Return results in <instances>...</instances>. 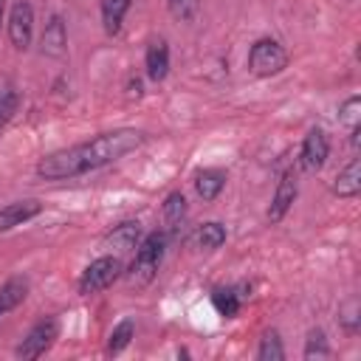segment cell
I'll return each instance as SVG.
<instances>
[{
    "instance_id": "23",
    "label": "cell",
    "mask_w": 361,
    "mask_h": 361,
    "mask_svg": "<svg viewBox=\"0 0 361 361\" xmlns=\"http://www.w3.org/2000/svg\"><path fill=\"white\" fill-rule=\"evenodd\" d=\"M302 355H305V358H330V344H327L324 330L313 327V330L307 333V338H305V353H302Z\"/></svg>"
},
{
    "instance_id": "17",
    "label": "cell",
    "mask_w": 361,
    "mask_h": 361,
    "mask_svg": "<svg viewBox=\"0 0 361 361\" xmlns=\"http://www.w3.org/2000/svg\"><path fill=\"white\" fill-rule=\"evenodd\" d=\"M130 6H133V0H102V23L110 37H116L121 31V23H124V14L130 11Z\"/></svg>"
},
{
    "instance_id": "20",
    "label": "cell",
    "mask_w": 361,
    "mask_h": 361,
    "mask_svg": "<svg viewBox=\"0 0 361 361\" xmlns=\"http://www.w3.org/2000/svg\"><path fill=\"white\" fill-rule=\"evenodd\" d=\"M135 338V322L133 319H121L113 330H110V338H107V353L110 355H118L121 350L130 347V341Z\"/></svg>"
},
{
    "instance_id": "22",
    "label": "cell",
    "mask_w": 361,
    "mask_h": 361,
    "mask_svg": "<svg viewBox=\"0 0 361 361\" xmlns=\"http://www.w3.org/2000/svg\"><path fill=\"white\" fill-rule=\"evenodd\" d=\"M338 127H344L347 133H358L361 130V99L358 96H350L338 107Z\"/></svg>"
},
{
    "instance_id": "16",
    "label": "cell",
    "mask_w": 361,
    "mask_h": 361,
    "mask_svg": "<svg viewBox=\"0 0 361 361\" xmlns=\"http://www.w3.org/2000/svg\"><path fill=\"white\" fill-rule=\"evenodd\" d=\"M28 296V279L23 276H11L8 282L0 285V316H6L8 310H14L17 305H23Z\"/></svg>"
},
{
    "instance_id": "13",
    "label": "cell",
    "mask_w": 361,
    "mask_h": 361,
    "mask_svg": "<svg viewBox=\"0 0 361 361\" xmlns=\"http://www.w3.org/2000/svg\"><path fill=\"white\" fill-rule=\"evenodd\" d=\"M141 243V223L138 220H124L118 226H113V231H107L104 245L116 248V251H135Z\"/></svg>"
},
{
    "instance_id": "5",
    "label": "cell",
    "mask_w": 361,
    "mask_h": 361,
    "mask_svg": "<svg viewBox=\"0 0 361 361\" xmlns=\"http://www.w3.org/2000/svg\"><path fill=\"white\" fill-rule=\"evenodd\" d=\"M56 336H59V322H56L54 316L39 319V322L25 333V338L17 344L14 355H17V358H28V361H31V358H39V355H45V353L54 347Z\"/></svg>"
},
{
    "instance_id": "11",
    "label": "cell",
    "mask_w": 361,
    "mask_h": 361,
    "mask_svg": "<svg viewBox=\"0 0 361 361\" xmlns=\"http://www.w3.org/2000/svg\"><path fill=\"white\" fill-rule=\"evenodd\" d=\"M144 71L152 82H164L166 73H169V45L164 37L152 39L147 45V54H144Z\"/></svg>"
},
{
    "instance_id": "12",
    "label": "cell",
    "mask_w": 361,
    "mask_h": 361,
    "mask_svg": "<svg viewBox=\"0 0 361 361\" xmlns=\"http://www.w3.org/2000/svg\"><path fill=\"white\" fill-rule=\"evenodd\" d=\"M330 192H333L336 197H344V200L358 197V192H361V158H353V161L336 175Z\"/></svg>"
},
{
    "instance_id": "25",
    "label": "cell",
    "mask_w": 361,
    "mask_h": 361,
    "mask_svg": "<svg viewBox=\"0 0 361 361\" xmlns=\"http://www.w3.org/2000/svg\"><path fill=\"white\" fill-rule=\"evenodd\" d=\"M169 11H172L175 20L192 23L197 17V11H200V3L197 0H169Z\"/></svg>"
},
{
    "instance_id": "4",
    "label": "cell",
    "mask_w": 361,
    "mask_h": 361,
    "mask_svg": "<svg viewBox=\"0 0 361 361\" xmlns=\"http://www.w3.org/2000/svg\"><path fill=\"white\" fill-rule=\"evenodd\" d=\"M121 274H124L121 259H118V257L104 254V257H96V259L82 271V276H79L76 288H79V293H82V296H90V293H99V290L110 288Z\"/></svg>"
},
{
    "instance_id": "19",
    "label": "cell",
    "mask_w": 361,
    "mask_h": 361,
    "mask_svg": "<svg viewBox=\"0 0 361 361\" xmlns=\"http://www.w3.org/2000/svg\"><path fill=\"white\" fill-rule=\"evenodd\" d=\"M161 212H164L166 228L169 231H178L183 226V220H186V197H183V192H169Z\"/></svg>"
},
{
    "instance_id": "7",
    "label": "cell",
    "mask_w": 361,
    "mask_h": 361,
    "mask_svg": "<svg viewBox=\"0 0 361 361\" xmlns=\"http://www.w3.org/2000/svg\"><path fill=\"white\" fill-rule=\"evenodd\" d=\"M330 155V138L322 127H310L307 135L302 138V149H299V166L305 172H319L327 164Z\"/></svg>"
},
{
    "instance_id": "6",
    "label": "cell",
    "mask_w": 361,
    "mask_h": 361,
    "mask_svg": "<svg viewBox=\"0 0 361 361\" xmlns=\"http://www.w3.org/2000/svg\"><path fill=\"white\" fill-rule=\"evenodd\" d=\"M6 28H8V39L17 51H28L31 45V37H34V8L28 0H17L8 11V20H6Z\"/></svg>"
},
{
    "instance_id": "15",
    "label": "cell",
    "mask_w": 361,
    "mask_h": 361,
    "mask_svg": "<svg viewBox=\"0 0 361 361\" xmlns=\"http://www.w3.org/2000/svg\"><path fill=\"white\" fill-rule=\"evenodd\" d=\"M212 305L214 310L223 316V319H234L240 313V305H243V293L240 288H231V285H220L212 290Z\"/></svg>"
},
{
    "instance_id": "14",
    "label": "cell",
    "mask_w": 361,
    "mask_h": 361,
    "mask_svg": "<svg viewBox=\"0 0 361 361\" xmlns=\"http://www.w3.org/2000/svg\"><path fill=\"white\" fill-rule=\"evenodd\" d=\"M195 192H197V197L200 200H214L220 192H223V186H226V172L223 169H214V166H206V169H197L195 172Z\"/></svg>"
},
{
    "instance_id": "24",
    "label": "cell",
    "mask_w": 361,
    "mask_h": 361,
    "mask_svg": "<svg viewBox=\"0 0 361 361\" xmlns=\"http://www.w3.org/2000/svg\"><path fill=\"white\" fill-rule=\"evenodd\" d=\"M20 107V93L14 87H0V130L14 118Z\"/></svg>"
},
{
    "instance_id": "8",
    "label": "cell",
    "mask_w": 361,
    "mask_h": 361,
    "mask_svg": "<svg viewBox=\"0 0 361 361\" xmlns=\"http://www.w3.org/2000/svg\"><path fill=\"white\" fill-rule=\"evenodd\" d=\"M296 195H299L296 172H293V169H285V172H282V178H279V183H276V189H274L271 206H268V212H265L268 223H279V220L290 212V206H293Z\"/></svg>"
},
{
    "instance_id": "1",
    "label": "cell",
    "mask_w": 361,
    "mask_h": 361,
    "mask_svg": "<svg viewBox=\"0 0 361 361\" xmlns=\"http://www.w3.org/2000/svg\"><path fill=\"white\" fill-rule=\"evenodd\" d=\"M144 138L147 135L141 130H133V127H118V130H110V133H99L90 141H82V144H73V147H65V149H56V152L45 155L37 164V175L42 180L79 178L85 172L102 169V166L124 158L127 152L138 149L144 144Z\"/></svg>"
},
{
    "instance_id": "21",
    "label": "cell",
    "mask_w": 361,
    "mask_h": 361,
    "mask_svg": "<svg viewBox=\"0 0 361 361\" xmlns=\"http://www.w3.org/2000/svg\"><path fill=\"white\" fill-rule=\"evenodd\" d=\"M257 358L259 361H282L285 358V347L279 338V330H265L257 347Z\"/></svg>"
},
{
    "instance_id": "26",
    "label": "cell",
    "mask_w": 361,
    "mask_h": 361,
    "mask_svg": "<svg viewBox=\"0 0 361 361\" xmlns=\"http://www.w3.org/2000/svg\"><path fill=\"white\" fill-rule=\"evenodd\" d=\"M6 6H8V0H0V25H3V20H6Z\"/></svg>"
},
{
    "instance_id": "18",
    "label": "cell",
    "mask_w": 361,
    "mask_h": 361,
    "mask_svg": "<svg viewBox=\"0 0 361 361\" xmlns=\"http://www.w3.org/2000/svg\"><path fill=\"white\" fill-rule=\"evenodd\" d=\"M223 243H226V226H223V223L209 220V223H203V226L195 228V245H197L200 251H214V248H220Z\"/></svg>"
},
{
    "instance_id": "10",
    "label": "cell",
    "mask_w": 361,
    "mask_h": 361,
    "mask_svg": "<svg viewBox=\"0 0 361 361\" xmlns=\"http://www.w3.org/2000/svg\"><path fill=\"white\" fill-rule=\"evenodd\" d=\"M39 48H42L45 56H54V59L65 56V51H68V28H65V20L59 14H54L45 23V31L39 37Z\"/></svg>"
},
{
    "instance_id": "2",
    "label": "cell",
    "mask_w": 361,
    "mask_h": 361,
    "mask_svg": "<svg viewBox=\"0 0 361 361\" xmlns=\"http://www.w3.org/2000/svg\"><path fill=\"white\" fill-rule=\"evenodd\" d=\"M164 251H166V234L164 231H152V234L141 237V243L135 248V259L130 262V271H127V282L135 288L147 285L158 274Z\"/></svg>"
},
{
    "instance_id": "9",
    "label": "cell",
    "mask_w": 361,
    "mask_h": 361,
    "mask_svg": "<svg viewBox=\"0 0 361 361\" xmlns=\"http://www.w3.org/2000/svg\"><path fill=\"white\" fill-rule=\"evenodd\" d=\"M42 212V203L37 197H23V200H11L0 206V231H11L23 223H28L31 217H37Z\"/></svg>"
},
{
    "instance_id": "3",
    "label": "cell",
    "mask_w": 361,
    "mask_h": 361,
    "mask_svg": "<svg viewBox=\"0 0 361 361\" xmlns=\"http://www.w3.org/2000/svg\"><path fill=\"white\" fill-rule=\"evenodd\" d=\"M288 68V51L271 39V37H262L257 39L251 48H248V71L259 79H268V76H276Z\"/></svg>"
}]
</instances>
